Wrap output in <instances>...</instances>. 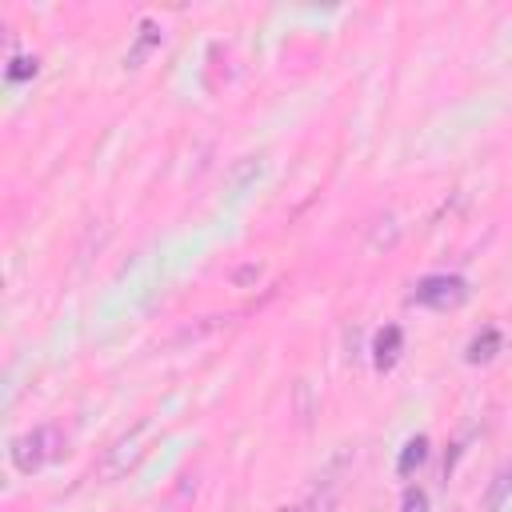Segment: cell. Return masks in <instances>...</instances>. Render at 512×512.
<instances>
[{"label":"cell","mask_w":512,"mask_h":512,"mask_svg":"<svg viewBox=\"0 0 512 512\" xmlns=\"http://www.w3.org/2000/svg\"><path fill=\"white\" fill-rule=\"evenodd\" d=\"M416 304L424 308H436V312H452L468 300V280L464 276H448V272H436V276H424L412 292Z\"/></svg>","instance_id":"cell-1"},{"label":"cell","mask_w":512,"mask_h":512,"mask_svg":"<svg viewBox=\"0 0 512 512\" xmlns=\"http://www.w3.org/2000/svg\"><path fill=\"white\" fill-rule=\"evenodd\" d=\"M56 432L52 428H36V432H24V436H16L12 440V464H16V472H24V476H32L56 448Z\"/></svg>","instance_id":"cell-2"},{"label":"cell","mask_w":512,"mask_h":512,"mask_svg":"<svg viewBox=\"0 0 512 512\" xmlns=\"http://www.w3.org/2000/svg\"><path fill=\"white\" fill-rule=\"evenodd\" d=\"M400 352H404V332L396 324H384L376 332V340H372V368L376 372H392L396 360H400Z\"/></svg>","instance_id":"cell-3"},{"label":"cell","mask_w":512,"mask_h":512,"mask_svg":"<svg viewBox=\"0 0 512 512\" xmlns=\"http://www.w3.org/2000/svg\"><path fill=\"white\" fill-rule=\"evenodd\" d=\"M152 48H160V28H156V20H140L136 44L128 48V56H124V68H140V64L148 60V52H152Z\"/></svg>","instance_id":"cell-4"},{"label":"cell","mask_w":512,"mask_h":512,"mask_svg":"<svg viewBox=\"0 0 512 512\" xmlns=\"http://www.w3.org/2000/svg\"><path fill=\"white\" fill-rule=\"evenodd\" d=\"M140 432H144V424H140L132 436H124V440L112 448V456H108V464H104V476H120L128 464H136V460H140V452H144V448H136V436H140Z\"/></svg>","instance_id":"cell-5"},{"label":"cell","mask_w":512,"mask_h":512,"mask_svg":"<svg viewBox=\"0 0 512 512\" xmlns=\"http://www.w3.org/2000/svg\"><path fill=\"white\" fill-rule=\"evenodd\" d=\"M496 352H500V332H496V328H484V332H476V336L468 340L464 360H468V364H488Z\"/></svg>","instance_id":"cell-6"},{"label":"cell","mask_w":512,"mask_h":512,"mask_svg":"<svg viewBox=\"0 0 512 512\" xmlns=\"http://www.w3.org/2000/svg\"><path fill=\"white\" fill-rule=\"evenodd\" d=\"M428 460V436H412L404 448H400V460H396V472L400 476H412L420 464Z\"/></svg>","instance_id":"cell-7"},{"label":"cell","mask_w":512,"mask_h":512,"mask_svg":"<svg viewBox=\"0 0 512 512\" xmlns=\"http://www.w3.org/2000/svg\"><path fill=\"white\" fill-rule=\"evenodd\" d=\"M508 492H512V464H508V468L496 476V484L488 488V512H496V508L508 500Z\"/></svg>","instance_id":"cell-8"},{"label":"cell","mask_w":512,"mask_h":512,"mask_svg":"<svg viewBox=\"0 0 512 512\" xmlns=\"http://www.w3.org/2000/svg\"><path fill=\"white\" fill-rule=\"evenodd\" d=\"M36 56H12V64H8V80H28V76H36Z\"/></svg>","instance_id":"cell-9"},{"label":"cell","mask_w":512,"mask_h":512,"mask_svg":"<svg viewBox=\"0 0 512 512\" xmlns=\"http://www.w3.org/2000/svg\"><path fill=\"white\" fill-rule=\"evenodd\" d=\"M400 512H428V492L424 488H408L400 500Z\"/></svg>","instance_id":"cell-10"}]
</instances>
